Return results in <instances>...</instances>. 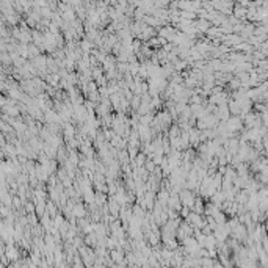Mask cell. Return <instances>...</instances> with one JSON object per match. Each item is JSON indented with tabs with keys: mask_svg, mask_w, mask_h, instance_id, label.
<instances>
[{
	"mask_svg": "<svg viewBox=\"0 0 268 268\" xmlns=\"http://www.w3.org/2000/svg\"><path fill=\"white\" fill-rule=\"evenodd\" d=\"M234 13H235V16H234V18L243 19V16H246V8H243V5H241V7H237Z\"/></svg>",
	"mask_w": 268,
	"mask_h": 268,
	"instance_id": "1",
	"label": "cell"
},
{
	"mask_svg": "<svg viewBox=\"0 0 268 268\" xmlns=\"http://www.w3.org/2000/svg\"><path fill=\"white\" fill-rule=\"evenodd\" d=\"M74 215H77V216H83L85 215V209H83V205H75L74 207Z\"/></svg>",
	"mask_w": 268,
	"mask_h": 268,
	"instance_id": "2",
	"label": "cell"
}]
</instances>
